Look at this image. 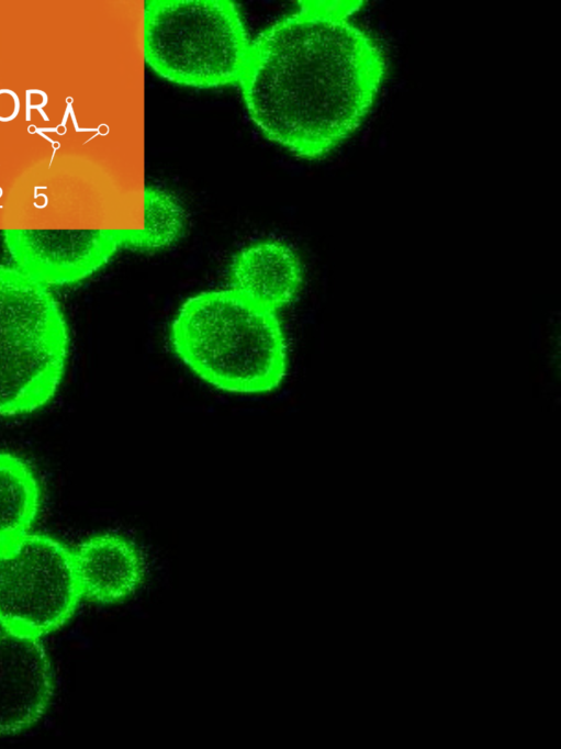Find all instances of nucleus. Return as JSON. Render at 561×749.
Returning a JSON list of instances; mask_svg holds the SVG:
<instances>
[{
	"mask_svg": "<svg viewBox=\"0 0 561 749\" xmlns=\"http://www.w3.org/2000/svg\"><path fill=\"white\" fill-rule=\"evenodd\" d=\"M250 44L240 12L229 0L145 2V62L170 82L202 89L238 83Z\"/></svg>",
	"mask_w": 561,
	"mask_h": 749,
	"instance_id": "obj_4",
	"label": "nucleus"
},
{
	"mask_svg": "<svg viewBox=\"0 0 561 749\" xmlns=\"http://www.w3.org/2000/svg\"><path fill=\"white\" fill-rule=\"evenodd\" d=\"M121 247L122 231L14 233L8 237L12 266L51 289L88 279Z\"/></svg>",
	"mask_w": 561,
	"mask_h": 749,
	"instance_id": "obj_6",
	"label": "nucleus"
},
{
	"mask_svg": "<svg viewBox=\"0 0 561 749\" xmlns=\"http://www.w3.org/2000/svg\"><path fill=\"white\" fill-rule=\"evenodd\" d=\"M81 600L72 549L57 538L30 532L0 548V627L42 638Z\"/></svg>",
	"mask_w": 561,
	"mask_h": 749,
	"instance_id": "obj_5",
	"label": "nucleus"
},
{
	"mask_svg": "<svg viewBox=\"0 0 561 749\" xmlns=\"http://www.w3.org/2000/svg\"><path fill=\"white\" fill-rule=\"evenodd\" d=\"M70 348L53 290L0 265V418L34 413L57 393Z\"/></svg>",
	"mask_w": 561,
	"mask_h": 749,
	"instance_id": "obj_3",
	"label": "nucleus"
},
{
	"mask_svg": "<svg viewBox=\"0 0 561 749\" xmlns=\"http://www.w3.org/2000/svg\"><path fill=\"white\" fill-rule=\"evenodd\" d=\"M177 358L200 380L228 393L277 390L289 369V346L277 312L228 289L186 299L169 325Z\"/></svg>",
	"mask_w": 561,
	"mask_h": 749,
	"instance_id": "obj_2",
	"label": "nucleus"
},
{
	"mask_svg": "<svg viewBox=\"0 0 561 749\" xmlns=\"http://www.w3.org/2000/svg\"><path fill=\"white\" fill-rule=\"evenodd\" d=\"M227 275L231 290L273 312L292 303L303 284V266L296 251L271 238L239 249Z\"/></svg>",
	"mask_w": 561,
	"mask_h": 749,
	"instance_id": "obj_9",
	"label": "nucleus"
},
{
	"mask_svg": "<svg viewBox=\"0 0 561 749\" xmlns=\"http://www.w3.org/2000/svg\"><path fill=\"white\" fill-rule=\"evenodd\" d=\"M82 599L114 604L133 595L143 584L146 561L139 547L117 533H98L72 549Z\"/></svg>",
	"mask_w": 561,
	"mask_h": 749,
	"instance_id": "obj_8",
	"label": "nucleus"
},
{
	"mask_svg": "<svg viewBox=\"0 0 561 749\" xmlns=\"http://www.w3.org/2000/svg\"><path fill=\"white\" fill-rule=\"evenodd\" d=\"M16 110V99L11 92L0 93V118L9 119L14 115Z\"/></svg>",
	"mask_w": 561,
	"mask_h": 749,
	"instance_id": "obj_12",
	"label": "nucleus"
},
{
	"mask_svg": "<svg viewBox=\"0 0 561 749\" xmlns=\"http://www.w3.org/2000/svg\"><path fill=\"white\" fill-rule=\"evenodd\" d=\"M53 694L54 671L42 638L0 627V736L35 725Z\"/></svg>",
	"mask_w": 561,
	"mask_h": 749,
	"instance_id": "obj_7",
	"label": "nucleus"
},
{
	"mask_svg": "<svg viewBox=\"0 0 561 749\" xmlns=\"http://www.w3.org/2000/svg\"><path fill=\"white\" fill-rule=\"evenodd\" d=\"M362 3L300 1L251 41L238 81L247 112L300 158H323L348 139L381 89L385 54L350 20Z\"/></svg>",
	"mask_w": 561,
	"mask_h": 749,
	"instance_id": "obj_1",
	"label": "nucleus"
},
{
	"mask_svg": "<svg viewBox=\"0 0 561 749\" xmlns=\"http://www.w3.org/2000/svg\"><path fill=\"white\" fill-rule=\"evenodd\" d=\"M45 98L41 92H31L29 96V103L32 107H38L43 104Z\"/></svg>",
	"mask_w": 561,
	"mask_h": 749,
	"instance_id": "obj_13",
	"label": "nucleus"
},
{
	"mask_svg": "<svg viewBox=\"0 0 561 749\" xmlns=\"http://www.w3.org/2000/svg\"><path fill=\"white\" fill-rule=\"evenodd\" d=\"M186 228V211L171 192L155 186L144 190V227L122 231L123 247L156 251L173 245Z\"/></svg>",
	"mask_w": 561,
	"mask_h": 749,
	"instance_id": "obj_11",
	"label": "nucleus"
},
{
	"mask_svg": "<svg viewBox=\"0 0 561 749\" xmlns=\"http://www.w3.org/2000/svg\"><path fill=\"white\" fill-rule=\"evenodd\" d=\"M41 506L33 467L19 455L0 451V548L31 532Z\"/></svg>",
	"mask_w": 561,
	"mask_h": 749,
	"instance_id": "obj_10",
	"label": "nucleus"
}]
</instances>
